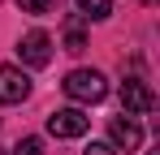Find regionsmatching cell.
<instances>
[{
  "label": "cell",
  "instance_id": "obj_13",
  "mask_svg": "<svg viewBox=\"0 0 160 155\" xmlns=\"http://www.w3.org/2000/svg\"><path fill=\"white\" fill-rule=\"evenodd\" d=\"M0 155H4V151H0Z\"/></svg>",
  "mask_w": 160,
  "mask_h": 155
},
{
  "label": "cell",
  "instance_id": "obj_4",
  "mask_svg": "<svg viewBox=\"0 0 160 155\" xmlns=\"http://www.w3.org/2000/svg\"><path fill=\"white\" fill-rule=\"evenodd\" d=\"M121 108H126V116H143V112H152V108H156L152 86L138 82V78H126V82H121Z\"/></svg>",
  "mask_w": 160,
  "mask_h": 155
},
{
  "label": "cell",
  "instance_id": "obj_7",
  "mask_svg": "<svg viewBox=\"0 0 160 155\" xmlns=\"http://www.w3.org/2000/svg\"><path fill=\"white\" fill-rule=\"evenodd\" d=\"M78 4V17H91V22H104L112 13V0H74Z\"/></svg>",
  "mask_w": 160,
  "mask_h": 155
},
{
  "label": "cell",
  "instance_id": "obj_3",
  "mask_svg": "<svg viewBox=\"0 0 160 155\" xmlns=\"http://www.w3.org/2000/svg\"><path fill=\"white\" fill-rule=\"evenodd\" d=\"M108 138H112V142H108L112 151H138V147H143V125H138L134 116H112V121H108Z\"/></svg>",
  "mask_w": 160,
  "mask_h": 155
},
{
  "label": "cell",
  "instance_id": "obj_8",
  "mask_svg": "<svg viewBox=\"0 0 160 155\" xmlns=\"http://www.w3.org/2000/svg\"><path fill=\"white\" fill-rule=\"evenodd\" d=\"M87 48V35H82V17H69L65 26V52H82Z\"/></svg>",
  "mask_w": 160,
  "mask_h": 155
},
{
  "label": "cell",
  "instance_id": "obj_9",
  "mask_svg": "<svg viewBox=\"0 0 160 155\" xmlns=\"http://www.w3.org/2000/svg\"><path fill=\"white\" fill-rule=\"evenodd\" d=\"M52 4L56 0H18V9H22V13H35V17H39V13H52Z\"/></svg>",
  "mask_w": 160,
  "mask_h": 155
},
{
  "label": "cell",
  "instance_id": "obj_12",
  "mask_svg": "<svg viewBox=\"0 0 160 155\" xmlns=\"http://www.w3.org/2000/svg\"><path fill=\"white\" fill-rule=\"evenodd\" d=\"M143 4H156V0H143Z\"/></svg>",
  "mask_w": 160,
  "mask_h": 155
},
{
  "label": "cell",
  "instance_id": "obj_1",
  "mask_svg": "<svg viewBox=\"0 0 160 155\" xmlns=\"http://www.w3.org/2000/svg\"><path fill=\"white\" fill-rule=\"evenodd\" d=\"M65 95L78 103H100L108 95V78L100 69H74V73L65 78Z\"/></svg>",
  "mask_w": 160,
  "mask_h": 155
},
{
  "label": "cell",
  "instance_id": "obj_5",
  "mask_svg": "<svg viewBox=\"0 0 160 155\" xmlns=\"http://www.w3.org/2000/svg\"><path fill=\"white\" fill-rule=\"evenodd\" d=\"M30 95V78L18 65H0V103H22Z\"/></svg>",
  "mask_w": 160,
  "mask_h": 155
},
{
  "label": "cell",
  "instance_id": "obj_10",
  "mask_svg": "<svg viewBox=\"0 0 160 155\" xmlns=\"http://www.w3.org/2000/svg\"><path fill=\"white\" fill-rule=\"evenodd\" d=\"M13 155H43V142H39V138H22V142L13 147Z\"/></svg>",
  "mask_w": 160,
  "mask_h": 155
},
{
  "label": "cell",
  "instance_id": "obj_6",
  "mask_svg": "<svg viewBox=\"0 0 160 155\" xmlns=\"http://www.w3.org/2000/svg\"><path fill=\"white\" fill-rule=\"evenodd\" d=\"M18 56L26 60V65H48L52 60V39L43 35V30H30V35H22V43H18Z\"/></svg>",
  "mask_w": 160,
  "mask_h": 155
},
{
  "label": "cell",
  "instance_id": "obj_2",
  "mask_svg": "<svg viewBox=\"0 0 160 155\" xmlns=\"http://www.w3.org/2000/svg\"><path fill=\"white\" fill-rule=\"evenodd\" d=\"M91 129V116H82L78 108H56L48 116V134L52 138H82Z\"/></svg>",
  "mask_w": 160,
  "mask_h": 155
},
{
  "label": "cell",
  "instance_id": "obj_11",
  "mask_svg": "<svg viewBox=\"0 0 160 155\" xmlns=\"http://www.w3.org/2000/svg\"><path fill=\"white\" fill-rule=\"evenodd\" d=\"M82 155H117V151H112L108 142H91V147H87V151H82Z\"/></svg>",
  "mask_w": 160,
  "mask_h": 155
}]
</instances>
